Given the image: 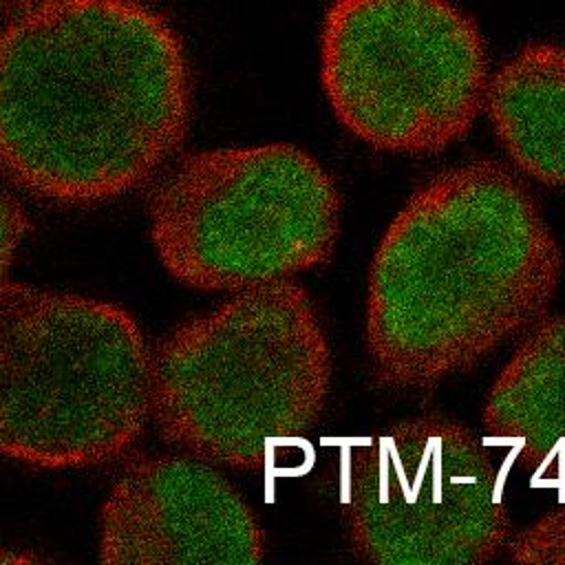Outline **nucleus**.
<instances>
[{"label":"nucleus","instance_id":"8","mask_svg":"<svg viewBox=\"0 0 565 565\" xmlns=\"http://www.w3.org/2000/svg\"><path fill=\"white\" fill-rule=\"evenodd\" d=\"M106 565H256L265 532L243 494L192 455L130 461L99 510Z\"/></svg>","mask_w":565,"mask_h":565},{"label":"nucleus","instance_id":"9","mask_svg":"<svg viewBox=\"0 0 565 565\" xmlns=\"http://www.w3.org/2000/svg\"><path fill=\"white\" fill-rule=\"evenodd\" d=\"M481 424L525 472L565 481V311L521 333L488 388Z\"/></svg>","mask_w":565,"mask_h":565},{"label":"nucleus","instance_id":"12","mask_svg":"<svg viewBox=\"0 0 565 565\" xmlns=\"http://www.w3.org/2000/svg\"><path fill=\"white\" fill-rule=\"evenodd\" d=\"M31 230L20 201L0 183V280L7 278L15 252Z\"/></svg>","mask_w":565,"mask_h":565},{"label":"nucleus","instance_id":"13","mask_svg":"<svg viewBox=\"0 0 565 565\" xmlns=\"http://www.w3.org/2000/svg\"><path fill=\"white\" fill-rule=\"evenodd\" d=\"M38 561H44V558L33 554V552H22V550H13V547H0V563H38Z\"/></svg>","mask_w":565,"mask_h":565},{"label":"nucleus","instance_id":"7","mask_svg":"<svg viewBox=\"0 0 565 565\" xmlns=\"http://www.w3.org/2000/svg\"><path fill=\"white\" fill-rule=\"evenodd\" d=\"M344 527L351 554L373 565H479L512 536L486 446L437 413L391 422L353 450Z\"/></svg>","mask_w":565,"mask_h":565},{"label":"nucleus","instance_id":"11","mask_svg":"<svg viewBox=\"0 0 565 565\" xmlns=\"http://www.w3.org/2000/svg\"><path fill=\"white\" fill-rule=\"evenodd\" d=\"M503 554L512 563L565 565V503L512 532Z\"/></svg>","mask_w":565,"mask_h":565},{"label":"nucleus","instance_id":"2","mask_svg":"<svg viewBox=\"0 0 565 565\" xmlns=\"http://www.w3.org/2000/svg\"><path fill=\"white\" fill-rule=\"evenodd\" d=\"M561 247L525 181L497 159L419 183L386 225L366 276L373 382L424 393L470 373L543 318Z\"/></svg>","mask_w":565,"mask_h":565},{"label":"nucleus","instance_id":"5","mask_svg":"<svg viewBox=\"0 0 565 565\" xmlns=\"http://www.w3.org/2000/svg\"><path fill=\"white\" fill-rule=\"evenodd\" d=\"M342 194L291 141L181 154L148 194V234L183 287L236 294L333 258Z\"/></svg>","mask_w":565,"mask_h":565},{"label":"nucleus","instance_id":"1","mask_svg":"<svg viewBox=\"0 0 565 565\" xmlns=\"http://www.w3.org/2000/svg\"><path fill=\"white\" fill-rule=\"evenodd\" d=\"M190 119L183 40L141 0H31L0 29V166L44 201L135 190Z\"/></svg>","mask_w":565,"mask_h":565},{"label":"nucleus","instance_id":"10","mask_svg":"<svg viewBox=\"0 0 565 565\" xmlns=\"http://www.w3.org/2000/svg\"><path fill=\"white\" fill-rule=\"evenodd\" d=\"M483 110L516 172L565 188V44L521 46L488 77Z\"/></svg>","mask_w":565,"mask_h":565},{"label":"nucleus","instance_id":"3","mask_svg":"<svg viewBox=\"0 0 565 565\" xmlns=\"http://www.w3.org/2000/svg\"><path fill=\"white\" fill-rule=\"evenodd\" d=\"M333 375L311 294L294 278L232 294L152 351L159 435L185 455L260 470L320 422Z\"/></svg>","mask_w":565,"mask_h":565},{"label":"nucleus","instance_id":"6","mask_svg":"<svg viewBox=\"0 0 565 565\" xmlns=\"http://www.w3.org/2000/svg\"><path fill=\"white\" fill-rule=\"evenodd\" d=\"M488 51L450 0H333L320 31V84L358 141L439 154L483 110Z\"/></svg>","mask_w":565,"mask_h":565},{"label":"nucleus","instance_id":"4","mask_svg":"<svg viewBox=\"0 0 565 565\" xmlns=\"http://www.w3.org/2000/svg\"><path fill=\"white\" fill-rule=\"evenodd\" d=\"M152 413V351L130 311L0 280V457L84 468L124 455Z\"/></svg>","mask_w":565,"mask_h":565}]
</instances>
